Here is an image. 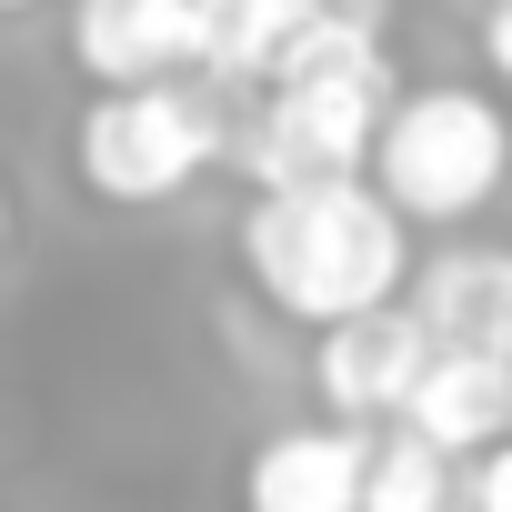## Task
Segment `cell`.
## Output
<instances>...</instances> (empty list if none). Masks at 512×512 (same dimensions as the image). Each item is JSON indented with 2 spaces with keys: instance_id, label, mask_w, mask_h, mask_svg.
<instances>
[{
  "instance_id": "cell-2",
  "label": "cell",
  "mask_w": 512,
  "mask_h": 512,
  "mask_svg": "<svg viewBox=\"0 0 512 512\" xmlns=\"http://www.w3.org/2000/svg\"><path fill=\"white\" fill-rule=\"evenodd\" d=\"M392 51H382V31L362 21V11H322L292 31V51H282V71L262 81V101H251V121L221 141L241 171H251V191L262 181H332V171H362L372 161V131H382V111H392Z\"/></svg>"
},
{
  "instance_id": "cell-6",
  "label": "cell",
  "mask_w": 512,
  "mask_h": 512,
  "mask_svg": "<svg viewBox=\"0 0 512 512\" xmlns=\"http://www.w3.org/2000/svg\"><path fill=\"white\" fill-rule=\"evenodd\" d=\"M392 422H402V432H422V442H442L452 462L492 452V442L512 432V352H482V342H432Z\"/></svg>"
},
{
  "instance_id": "cell-10",
  "label": "cell",
  "mask_w": 512,
  "mask_h": 512,
  "mask_svg": "<svg viewBox=\"0 0 512 512\" xmlns=\"http://www.w3.org/2000/svg\"><path fill=\"white\" fill-rule=\"evenodd\" d=\"M432 342H482V352H512V251H442L422 262V302Z\"/></svg>"
},
{
  "instance_id": "cell-4",
  "label": "cell",
  "mask_w": 512,
  "mask_h": 512,
  "mask_svg": "<svg viewBox=\"0 0 512 512\" xmlns=\"http://www.w3.org/2000/svg\"><path fill=\"white\" fill-rule=\"evenodd\" d=\"M372 191L402 221H472L502 181H512V111L472 81H432V91H392L382 131H372Z\"/></svg>"
},
{
  "instance_id": "cell-12",
  "label": "cell",
  "mask_w": 512,
  "mask_h": 512,
  "mask_svg": "<svg viewBox=\"0 0 512 512\" xmlns=\"http://www.w3.org/2000/svg\"><path fill=\"white\" fill-rule=\"evenodd\" d=\"M472 462H482V472H472V482H462V492H472V502H482V512H512V432H502V442H492V452H472Z\"/></svg>"
},
{
  "instance_id": "cell-15",
  "label": "cell",
  "mask_w": 512,
  "mask_h": 512,
  "mask_svg": "<svg viewBox=\"0 0 512 512\" xmlns=\"http://www.w3.org/2000/svg\"><path fill=\"white\" fill-rule=\"evenodd\" d=\"M0 241H11V191H0Z\"/></svg>"
},
{
  "instance_id": "cell-8",
  "label": "cell",
  "mask_w": 512,
  "mask_h": 512,
  "mask_svg": "<svg viewBox=\"0 0 512 512\" xmlns=\"http://www.w3.org/2000/svg\"><path fill=\"white\" fill-rule=\"evenodd\" d=\"M71 71L91 91L191 71V0H71Z\"/></svg>"
},
{
  "instance_id": "cell-1",
  "label": "cell",
  "mask_w": 512,
  "mask_h": 512,
  "mask_svg": "<svg viewBox=\"0 0 512 512\" xmlns=\"http://www.w3.org/2000/svg\"><path fill=\"white\" fill-rule=\"evenodd\" d=\"M241 272L272 312L292 322H342L362 302H392L402 272H412V221L362 181V171H332V181H262V201L241 211Z\"/></svg>"
},
{
  "instance_id": "cell-14",
  "label": "cell",
  "mask_w": 512,
  "mask_h": 512,
  "mask_svg": "<svg viewBox=\"0 0 512 512\" xmlns=\"http://www.w3.org/2000/svg\"><path fill=\"white\" fill-rule=\"evenodd\" d=\"M11 11H41V0H0V21H11Z\"/></svg>"
},
{
  "instance_id": "cell-11",
  "label": "cell",
  "mask_w": 512,
  "mask_h": 512,
  "mask_svg": "<svg viewBox=\"0 0 512 512\" xmlns=\"http://www.w3.org/2000/svg\"><path fill=\"white\" fill-rule=\"evenodd\" d=\"M462 492V472H452V452L442 442H422V432H372V462H362V512H442Z\"/></svg>"
},
{
  "instance_id": "cell-9",
  "label": "cell",
  "mask_w": 512,
  "mask_h": 512,
  "mask_svg": "<svg viewBox=\"0 0 512 512\" xmlns=\"http://www.w3.org/2000/svg\"><path fill=\"white\" fill-rule=\"evenodd\" d=\"M312 11L322 0H191V71L221 91H262Z\"/></svg>"
},
{
  "instance_id": "cell-5",
  "label": "cell",
  "mask_w": 512,
  "mask_h": 512,
  "mask_svg": "<svg viewBox=\"0 0 512 512\" xmlns=\"http://www.w3.org/2000/svg\"><path fill=\"white\" fill-rule=\"evenodd\" d=\"M422 352H432V322H422L402 292H392V302H362V312L322 322V342H312V392H322L342 422H392L402 392H412V372H422Z\"/></svg>"
},
{
  "instance_id": "cell-3",
  "label": "cell",
  "mask_w": 512,
  "mask_h": 512,
  "mask_svg": "<svg viewBox=\"0 0 512 512\" xmlns=\"http://www.w3.org/2000/svg\"><path fill=\"white\" fill-rule=\"evenodd\" d=\"M231 141V111H221V81L201 71H161V81H101L81 131H71V171L91 201H121V211H151L171 191H191Z\"/></svg>"
},
{
  "instance_id": "cell-7",
  "label": "cell",
  "mask_w": 512,
  "mask_h": 512,
  "mask_svg": "<svg viewBox=\"0 0 512 512\" xmlns=\"http://www.w3.org/2000/svg\"><path fill=\"white\" fill-rule=\"evenodd\" d=\"M362 462H372V422H302V432H272L241 472V502L251 512H362Z\"/></svg>"
},
{
  "instance_id": "cell-13",
  "label": "cell",
  "mask_w": 512,
  "mask_h": 512,
  "mask_svg": "<svg viewBox=\"0 0 512 512\" xmlns=\"http://www.w3.org/2000/svg\"><path fill=\"white\" fill-rule=\"evenodd\" d=\"M482 71L512 91V0H492V11H482Z\"/></svg>"
}]
</instances>
